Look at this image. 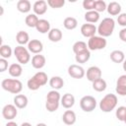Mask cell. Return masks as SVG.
<instances>
[{
	"instance_id": "6da1fadb",
	"label": "cell",
	"mask_w": 126,
	"mask_h": 126,
	"mask_svg": "<svg viewBox=\"0 0 126 126\" xmlns=\"http://www.w3.org/2000/svg\"><path fill=\"white\" fill-rule=\"evenodd\" d=\"M47 75L42 72V71H39L37 73H35L27 83L28 85V88L32 91H36L38 90L40 87L44 86L46 83H47Z\"/></svg>"
},
{
	"instance_id": "7a4b0ae2",
	"label": "cell",
	"mask_w": 126,
	"mask_h": 126,
	"mask_svg": "<svg viewBox=\"0 0 126 126\" xmlns=\"http://www.w3.org/2000/svg\"><path fill=\"white\" fill-rule=\"evenodd\" d=\"M60 101H61V96L57 91L52 90V91L48 92L46 94V103H45V107H46L47 111H49V112L56 111L59 107Z\"/></svg>"
},
{
	"instance_id": "3957f363",
	"label": "cell",
	"mask_w": 126,
	"mask_h": 126,
	"mask_svg": "<svg viewBox=\"0 0 126 126\" xmlns=\"http://www.w3.org/2000/svg\"><path fill=\"white\" fill-rule=\"evenodd\" d=\"M115 22L112 18H104L97 27V32L102 37L110 36L114 31Z\"/></svg>"
},
{
	"instance_id": "277c9868",
	"label": "cell",
	"mask_w": 126,
	"mask_h": 126,
	"mask_svg": "<svg viewBox=\"0 0 126 126\" xmlns=\"http://www.w3.org/2000/svg\"><path fill=\"white\" fill-rule=\"evenodd\" d=\"M117 101H118V99L115 94H107L101 98V100L99 102V108L103 112H110L116 107Z\"/></svg>"
},
{
	"instance_id": "5b68a950",
	"label": "cell",
	"mask_w": 126,
	"mask_h": 126,
	"mask_svg": "<svg viewBox=\"0 0 126 126\" xmlns=\"http://www.w3.org/2000/svg\"><path fill=\"white\" fill-rule=\"evenodd\" d=\"M2 89L14 94H18L21 93V91L23 90V84L21 81L17 80V79H4L1 83Z\"/></svg>"
},
{
	"instance_id": "8992f818",
	"label": "cell",
	"mask_w": 126,
	"mask_h": 126,
	"mask_svg": "<svg viewBox=\"0 0 126 126\" xmlns=\"http://www.w3.org/2000/svg\"><path fill=\"white\" fill-rule=\"evenodd\" d=\"M14 54L20 64H27L31 60L30 51L28 48L24 47V45H18L14 49Z\"/></svg>"
},
{
	"instance_id": "52a82bcc",
	"label": "cell",
	"mask_w": 126,
	"mask_h": 126,
	"mask_svg": "<svg viewBox=\"0 0 126 126\" xmlns=\"http://www.w3.org/2000/svg\"><path fill=\"white\" fill-rule=\"evenodd\" d=\"M106 39L100 35H94L88 40L89 50H100L106 46Z\"/></svg>"
},
{
	"instance_id": "ba28073f",
	"label": "cell",
	"mask_w": 126,
	"mask_h": 126,
	"mask_svg": "<svg viewBox=\"0 0 126 126\" xmlns=\"http://www.w3.org/2000/svg\"><path fill=\"white\" fill-rule=\"evenodd\" d=\"M96 106V100L92 95H85L80 100V107L85 112H91L94 110Z\"/></svg>"
},
{
	"instance_id": "9c48e42d",
	"label": "cell",
	"mask_w": 126,
	"mask_h": 126,
	"mask_svg": "<svg viewBox=\"0 0 126 126\" xmlns=\"http://www.w3.org/2000/svg\"><path fill=\"white\" fill-rule=\"evenodd\" d=\"M68 74L70 77L74 79H82L86 75V72L82 66L77 64H72L68 67Z\"/></svg>"
},
{
	"instance_id": "30bf717a",
	"label": "cell",
	"mask_w": 126,
	"mask_h": 126,
	"mask_svg": "<svg viewBox=\"0 0 126 126\" xmlns=\"http://www.w3.org/2000/svg\"><path fill=\"white\" fill-rule=\"evenodd\" d=\"M18 114L15 104H6L2 109V116L7 120H13Z\"/></svg>"
},
{
	"instance_id": "8fae6325",
	"label": "cell",
	"mask_w": 126,
	"mask_h": 126,
	"mask_svg": "<svg viewBox=\"0 0 126 126\" xmlns=\"http://www.w3.org/2000/svg\"><path fill=\"white\" fill-rule=\"evenodd\" d=\"M86 75H87V79L90 82L94 83V81H96V80H98V79L101 78V70L97 66H91L87 70Z\"/></svg>"
},
{
	"instance_id": "7c38bea8",
	"label": "cell",
	"mask_w": 126,
	"mask_h": 126,
	"mask_svg": "<svg viewBox=\"0 0 126 126\" xmlns=\"http://www.w3.org/2000/svg\"><path fill=\"white\" fill-rule=\"evenodd\" d=\"M97 32V28L94 25V24H84L81 27V33L85 36V37H93L95 35V32Z\"/></svg>"
},
{
	"instance_id": "4fadbf2b",
	"label": "cell",
	"mask_w": 126,
	"mask_h": 126,
	"mask_svg": "<svg viewBox=\"0 0 126 126\" xmlns=\"http://www.w3.org/2000/svg\"><path fill=\"white\" fill-rule=\"evenodd\" d=\"M28 49L30 52L33 54H40V52L43 49V44L38 39H31L28 43Z\"/></svg>"
},
{
	"instance_id": "5bb4252c",
	"label": "cell",
	"mask_w": 126,
	"mask_h": 126,
	"mask_svg": "<svg viewBox=\"0 0 126 126\" xmlns=\"http://www.w3.org/2000/svg\"><path fill=\"white\" fill-rule=\"evenodd\" d=\"M32 10L34 12V14L37 16L43 15L45 14V12L47 11V2H45L44 0H37L33 3L32 5Z\"/></svg>"
},
{
	"instance_id": "9a60e30c",
	"label": "cell",
	"mask_w": 126,
	"mask_h": 126,
	"mask_svg": "<svg viewBox=\"0 0 126 126\" xmlns=\"http://www.w3.org/2000/svg\"><path fill=\"white\" fill-rule=\"evenodd\" d=\"M46 63V59L41 54H35L32 58V65L34 69H41L44 67Z\"/></svg>"
},
{
	"instance_id": "2e32d148",
	"label": "cell",
	"mask_w": 126,
	"mask_h": 126,
	"mask_svg": "<svg viewBox=\"0 0 126 126\" xmlns=\"http://www.w3.org/2000/svg\"><path fill=\"white\" fill-rule=\"evenodd\" d=\"M61 105L64 107V108H71L74 104H75V96L69 93L63 94V96L61 97V101H60Z\"/></svg>"
},
{
	"instance_id": "e0dca14e",
	"label": "cell",
	"mask_w": 126,
	"mask_h": 126,
	"mask_svg": "<svg viewBox=\"0 0 126 126\" xmlns=\"http://www.w3.org/2000/svg\"><path fill=\"white\" fill-rule=\"evenodd\" d=\"M76 119H77L76 113L73 110H66L62 115V120L67 126L73 125L76 122Z\"/></svg>"
},
{
	"instance_id": "ac0fdd59",
	"label": "cell",
	"mask_w": 126,
	"mask_h": 126,
	"mask_svg": "<svg viewBox=\"0 0 126 126\" xmlns=\"http://www.w3.org/2000/svg\"><path fill=\"white\" fill-rule=\"evenodd\" d=\"M36 31L39 32L40 33H47L49 32V31L51 30L50 29V24L47 20H44V19H40L35 27Z\"/></svg>"
},
{
	"instance_id": "d6986e66",
	"label": "cell",
	"mask_w": 126,
	"mask_h": 126,
	"mask_svg": "<svg viewBox=\"0 0 126 126\" xmlns=\"http://www.w3.org/2000/svg\"><path fill=\"white\" fill-rule=\"evenodd\" d=\"M62 36H63V33L62 32L59 30V29H51L48 32V39L52 42H58L62 39Z\"/></svg>"
},
{
	"instance_id": "ffe728a7",
	"label": "cell",
	"mask_w": 126,
	"mask_h": 126,
	"mask_svg": "<svg viewBox=\"0 0 126 126\" xmlns=\"http://www.w3.org/2000/svg\"><path fill=\"white\" fill-rule=\"evenodd\" d=\"M28 97L25 94H17L14 97V104L16 105L17 108H25L28 105Z\"/></svg>"
},
{
	"instance_id": "44dd1931",
	"label": "cell",
	"mask_w": 126,
	"mask_h": 126,
	"mask_svg": "<svg viewBox=\"0 0 126 126\" xmlns=\"http://www.w3.org/2000/svg\"><path fill=\"white\" fill-rule=\"evenodd\" d=\"M107 12L109 15L111 16H116V15H120V12H121V5L118 3V2H110L108 5H107V8H106Z\"/></svg>"
},
{
	"instance_id": "7402d4cb",
	"label": "cell",
	"mask_w": 126,
	"mask_h": 126,
	"mask_svg": "<svg viewBox=\"0 0 126 126\" xmlns=\"http://www.w3.org/2000/svg\"><path fill=\"white\" fill-rule=\"evenodd\" d=\"M8 72L9 74L12 76V77H15V78H18L22 75L23 73V68L21 66V64H18V63H13L9 66L8 68Z\"/></svg>"
},
{
	"instance_id": "603a6c76",
	"label": "cell",
	"mask_w": 126,
	"mask_h": 126,
	"mask_svg": "<svg viewBox=\"0 0 126 126\" xmlns=\"http://www.w3.org/2000/svg\"><path fill=\"white\" fill-rule=\"evenodd\" d=\"M63 85H64V81H63V79H62L61 77H59V76H53V77H51L50 80H49V86H50L53 90H55V91L60 90V89L63 87Z\"/></svg>"
},
{
	"instance_id": "cb8c5ba5",
	"label": "cell",
	"mask_w": 126,
	"mask_h": 126,
	"mask_svg": "<svg viewBox=\"0 0 126 126\" xmlns=\"http://www.w3.org/2000/svg\"><path fill=\"white\" fill-rule=\"evenodd\" d=\"M90 57H91V52H90L89 49H86L84 51H81V52L77 53L75 55V60H76L77 63H82L83 64V63H86L87 61H89Z\"/></svg>"
},
{
	"instance_id": "d4e9b609",
	"label": "cell",
	"mask_w": 126,
	"mask_h": 126,
	"mask_svg": "<svg viewBox=\"0 0 126 126\" xmlns=\"http://www.w3.org/2000/svg\"><path fill=\"white\" fill-rule=\"evenodd\" d=\"M16 40L17 42L20 44V45H25L27 43L30 42V36H29V33L27 32H24V31H20L17 32L16 34Z\"/></svg>"
},
{
	"instance_id": "484cf974",
	"label": "cell",
	"mask_w": 126,
	"mask_h": 126,
	"mask_svg": "<svg viewBox=\"0 0 126 126\" xmlns=\"http://www.w3.org/2000/svg\"><path fill=\"white\" fill-rule=\"evenodd\" d=\"M17 9L21 13H29L32 9L31 2L29 0H20L17 3Z\"/></svg>"
},
{
	"instance_id": "4316f807",
	"label": "cell",
	"mask_w": 126,
	"mask_h": 126,
	"mask_svg": "<svg viewBox=\"0 0 126 126\" xmlns=\"http://www.w3.org/2000/svg\"><path fill=\"white\" fill-rule=\"evenodd\" d=\"M85 20L88 23H90V24L96 23L99 20V13H97L94 10H93V11H87L86 14H85Z\"/></svg>"
},
{
	"instance_id": "83f0119b",
	"label": "cell",
	"mask_w": 126,
	"mask_h": 126,
	"mask_svg": "<svg viewBox=\"0 0 126 126\" xmlns=\"http://www.w3.org/2000/svg\"><path fill=\"white\" fill-rule=\"evenodd\" d=\"M110 59L114 63H122L125 60V55L121 50H113L110 53Z\"/></svg>"
},
{
	"instance_id": "f1b7e54d",
	"label": "cell",
	"mask_w": 126,
	"mask_h": 126,
	"mask_svg": "<svg viewBox=\"0 0 126 126\" xmlns=\"http://www.w3.org/2000/svg\"><path fill=\"white\" fill-rule=\"evenodd\" d=\"M63 26H64V28L66 30L72 31V30H74V29L77 28L78 21L75 18H73V17H67V18H65V20L63 22Z\"/></svg>"
},
{
	"instance_id": "f546056e",
	"label": "cell",
	"mask_w": 126,
	"mask_h": 126,
	"mask_svg": "<svg viewBox=\"0 0 126 126\" xmlns=\"http://www.w3.org/2000/svg\"><path fill=\"white\" fill-rule=\"evenodd\" d=\"M38 21H39V19L37 18V16L35 14H29L25 19L26 25L30 28H35Z\"/></svg>"
},
{
	"instance_id": "4dcf8cb0",
	"label": "cell",
	"mask_w": 126,
	"mask_h": 126,
	"mask_svg": "<svg viewBox=\"0 0 126 126\" xmlns=\"http://www.w3.org/2000/svg\"><path fill=\"white\" fill-rule=\"evenodd\" d=\"M106 87H107L106 82L102 78H100L93 83V89L96 92H103V91H105Z\"/></svg>"
},
{
	"instance_id": "1f68e13d",
	"label": "cell",
	"mask_w": 126,
	"mask_h": 126,
	"mask_svg": "<svg viewBox=\"0 0 126 126\" xmlns=\"http://www.w3.org/2000/svg\"><path fill=\"white\" fill-rule=\"evenodd\" d=\"M0 55H1V58H4V59L10 58L12 55V48L8 44H2L0 46Z\"/></svg>"
},
{
	"instance_id": "d6a6232c",
	"label": "cell",
	"mask_w": 126,
	"mask_h": 126,
	"mask_svg": "<svg viewBox=\"0 0 126 126\" xmlns=\"http://www.w3.org/2000/svg\"><path fill=\"white\" fill-rule=\"evenodd\" d=\"M88 49V45L85 41H82V40H79V41H76L74 44H73V51L75 54L81 52V51H84Z\"/></svg>"
},
{
	"instance_id": "836d02e7",
	"label": "cell",
	"mask_w": 126,
	"mask_h": 126,
	"mask_svg": "<svg viewBox=\"0 0 126 126\" xmlns=\"http://www.w3.org/2000/svg\"><path fill=\"white\" fill-rule=\"evenodd\" d=\"M107 8L106 3L103 0H95V5H94V11H96L97 13L103 12L105 11Z\"/></svg>"
},
{
	"instance_id": "e575fe53",
	"label": "cell",
	"mask_w": 126,
	"mask_h": 126,
	"mask_svg": "<svg viewBox=\"0 0 126 126\" xmlns=\"http://www.w3.org/2000/svg\"><path fill=\"white\" fill-rule=\"evenodd\" d=\"M115 115H116V117L118 118V120L124 121V119H125V117H126V106H119V107L116 109Z\"/></svg>"
},
{
	"instance_id": "d590c367",
	"label": "cell",
	"mask_w": 126,
	"mask_h": 126,
	"mask_svg": "<svg viewBox=\"0 0 126 126\" xmlns=\"http://www.w3.org/2000/svg\"><path fill=\"white\" fill-rule=\"evenodd\" d=\"M65 4L64 0H48L47 1V5L50 6L53 9H57V8H61L63 7Z\"/></svg>"
},
{
	"instance_id": "8d00e7d4",
	"label": "cell",
	"mask_w": 126,
	"mask_h": 126,
	"mask_svg": "<svg viewBox=\"0 0 126 126\" xmlns=\"http://www.w3.org/2000/svg\"><path fill=\"white\" fill-rule=\"evenodd\" d=\"M95 0H84L83 1V7L87 11H93L94 10Z\"/></svg>"
},
{
	"instance_id": "74e56055",
	"label": "cell",
	"mask_w": 126,
	"mask_h": 126,
	"mask_svg": "<svg viewBox=\"0 0 126 126\" xmlns=\"http://www.w3.org/2000/svg\"><path fill=\"white\" fill-rule=\"evenodd\" d=\"M117 23L119 26L126 28V13H121L120 15H118Z\"/></svg>"
},
{
	"instance_id": "f35d334b",
	"label": "cell",
	"mask_w": 126,
	"mask_h": 126,
	"mask_svg": "<svg viewBox=\"0 0 126 126\" xmlns=\"http://www.w3.org/2000/svg\"><path fill=\"white\" fill-rule=\"evenodd\" d=\"M116 86H121V87H126V75H121L116 82Z\"/></svg>"
},
{
	"instance_id": "ab89813d",
	"label": "cell",
	"mask_w": 126,
	"mask_h": 126,
	"mask_svg": "<svg viewBox=\"0 0 126 126\" xmlns=\"http://www.w3.org/2000/svg\"><path fill=\"white\" fill-rule=\"evenodd\" d=\"M7 68H8V61L4 58H1L0 59V72L6 71Z\"/></svg>"
},
{
	"instance_id": "60d3db41",
	"label": "cell",
	"mask_w": 126,
	"mask_h": 126,
	"mask_svg": "<svg viewBox=\"0 0 126 126\" xmlns=\"http://www.w3.org/2000/svg\"><path fill=\"white\" fill-rule=\"evenodd\" d=\"M115 91H116V93H117L119 95H126V87L116 86Z\"/></svg>"
},
{
	"instance_id": "b9f144b4",
	"label": "cell",
	"mask_w": 126,
	"mask_h": 126,
	"mask_svg": "<svg viewBox=\"0 0 126 126\" xmlns=\"http://www.w3.org/2000/svg\"><path fill=\"white\" fill-rule=\"evenodd\" d=\"M119 38H120L123 42H126V28H123V29L119 32Z\"/></svg>"
},
{
	"instance_id": "7bdbcfd3",
	"label": "cell",
	"mask_w": 126,
	"mask_h": 126,
	"mask_svg": "<svg viewBox=\"0 0 126 126\" xmlns=\"http://www.w3.org/2000/svg\"><path fill=\"white\" fill-rule=\"evenodd\" d=\"M5 126H18V124L16 122H14V121H9Z\"/></svg>"
},
{
	"instance_id": "ee69618b",
	"label": "cell",
	"mask_w": 126,
	"mask_h": 126,
	"mask_svg": "<svg viewBox=\"0 0 126 126\" xmlns=\"http://www.w3.org/2000/svg\"><path fill=\"white\" fill-rule=\"evenodd\" d=\"M21 126H32V124L29 123V122H24V123L21 124Z\"/></svg>"
},
{
	"instance_id": "f6af8a7d",
	"label": "cell",
	"mask_w": 126,
	"mask_h": 126,
	"mask_svg": "<svg viewBox=\"0 0 126 126\" xmlns=\"http://www.w3.org/2000/svg\"><path fill=\"white\" fill-rule=\"evenodd\" d=\"M123 70L126 72V59L123 61Z\"/></svg>"
},
{
	"instance_id": "bcb514c9",
	"label": "cell",
	"mask_w": 126,
	"mask_h": 126,
	"mask_svg": "<svg viewBox=\"0 0 126 126\" xmlns=\"http://www.w3.org/2000/svg\"><path fill=\"white\" fill-rule=\"evenodd\" d=\"M36 126H47L45 123H38V124H36Z\"/></svg>"
},
{
	"instance_id": "7dc6e473",
	"label": "cell",
	"mask_w": 126,
	"mask_h": 126,
	"mask_svg": "<svg viewBox=\"0 0 126 126\" xmlns=\"http://www.w3.org/2000/svg\"><path fill=\"white\" fill-rule=\"evenodd\" d=\"M123 122H124V123L126 124V117H125V119H124V121H123Z\"/></svg>"
}]
</instances>
